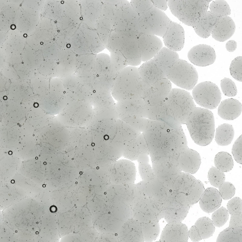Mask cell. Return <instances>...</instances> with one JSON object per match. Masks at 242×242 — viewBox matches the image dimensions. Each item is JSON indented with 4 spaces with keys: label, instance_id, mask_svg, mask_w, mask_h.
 Listing matches in <instances>:
<instances>
[{
    "label": "cell",
    "instance_id": "cell-27",
    "mask_svg": "<svg viewBox=\"0 0 242 242\" xmlns=\"http://www.w3.org/2000/svg\"><path fill=\"white\" fill-rule=\"evenodd\" d=\"M188 230L182 222L168 223L162 230L160 242H187Z\"/></svg>",
    "mask_w": 242,
    "mask_h": 242
},
{
    "label": "cell",
    "instance_id": "cell-6",
    "mask_svg": "<svg viewBox=\"0 0 242 242\" xmlns=\"http://www.w3.org/2000/svg\"><path fill=\"white\" fill-rule=\"evenodd\" d=\"M118 72L113 65L110 56L96 54L91 87L93 91H111Z\"/></svg>",
    "mask_w": 242,
    "mask_h": 242
},
{
    "label": "cell",
    "instance_id": "cell-22",
    "mask_svg": "<svg viewBox=\"0 0 242 242\" xmlns=\"http://www.w3.org/2000/svg\"><path fill=\"white\" fill-rule=\"evenodd\" d=\"M64 80L67 103L76 101L90 102L92 93L74 74L66 76Z\"/></svg>",
    "mask_w": 242,
    "mask_h": 242
},
{
    "label": "cell",
    "instance_id": "cell-41",
    "mask_svg": "<svg viewBox=\"0 0 242 242\" xmlns=\"http://www.w3.org/2000/svg\"><path fill=\"white\" fill-rule=\"evenodd\" d=\"M167 114V107L164 101L154 105H149L146 104L142 117L161 121Z\"/></svg>",
    "mask_w": 242,
    "mask_h": 242
},
{
    "label": "cell",
    "instance_id": "cell-20",
    "mask_svg": "<svg viewBox=\"0 0 242 242\" xmlns=\"http://www.w3.org/2000/svg\"><path fill=\"white\" fill-rule=\"evenodd\" d=\"M96 54H76V68L74 74L92 93L91 87Z\"/></svg>",
    "mask_w": 242,
    "mask_h": 242
},
{
    "label": "cell",
    "instance_id": "cell-51",
    "mask_svg": "<svg viewBox=\"0 0 242 242\" xmlns=\"http://www.w3.org/2000/svg\"><path fill=\"white\" fill-rule=\"evenodd\" d=\"M221 87L224 94L229 97L235 96L237 93L236 86L234 81L228 78H224L221 81Z\"/></svg>",
    "mask_w": 242,
    "mask_h": 242
},
{
    "label": "cell",
    "instance_id": "cell-59",
    "mask_svg": "<svg viewBox=\"0 0 242 242\" xmlns=\"http://www.w3.org/2000/svg\"><path fill=\"white\" fill-rule=\"evenodd\" d=\"M237 46V43L235 41L230 40L226 43L225 47L227 51L233 52L236 50Z\"/></svg>",
    "mask_w": 242,
    "mask_h": 242
},
{
    "label": "cell",
    "instance_id": "cell-53",
    "mask_svg": "<svg viewBox=\"0 0 242 242\" xmlns=\"http://www.w3.org/2000/svg\"><path fill=\"white\" fill-rule=\"evenodd\" d=\"M218 188V191L221 197L224 200L231 199L235 195V188L230 182H224Z\"/></svg>",
    "mask_w": 242,
    "mask_h": 242
},
{
    "label": "cell",
    "instance_id": "cell-9",
    "mask_svg": "<svg viewBox=\"0 0 242 242\" xmlns=\"http://www.w3.org/2000/svg\"><path fill=\"white\" fill-rule=\"evenodd\" d=\"M211 0H167L172 14L185 25L193 27L202 14L206 12Z\"/></svg>",
    "mask_w": 242,
    "mask_h": 242
},
{
    "label": "cell",
    "instance_id": "cell-4",
    "mask_svg": "<svg viewBox=\"0 0 242 242\" xmlns=\"http://www.w3.org/2000/svg\"><path fill=\"white\" fill-rule=\"evenodd\" d=\"M186 124L195 143L205 146L211 142L214 136L215 122L213 114L210 110L196 107L189 116Z\"/></svg>",
    "mask_w": 242,
    "mask_h": 242
},
{
    "label": "cell",
    "instance_id": "cell-18",
    "mask_svg": "<svg viewBox=\"0 0 242 242\" xmlns=\"http://www.w3.org/2000/svg\"><path fill=\"white\" fill-rule=\"evenodd\" d=\"M170 191L165 184L155 177L148 182L142 180L135 184L133 194L134 196L144 195L152 197L162 204Z\"/></svg>",
    "mask_w": 242,
    "mask_h": 242
},
{
    "label": "cell",
    "instance_id": "cell-48",
    "mask_svg": "<svg viewBox=\"0 0 242 242\" xmlns=\"http://www.w3.org/2000/svg\"><path fill=\"white\" fill-rule=\"evenodd\" d=\"M213 212L211 216L212 221L215 226L222 227L228 220L229 213L228 210L225 207H221Z\"/></svg>",
    "mask_w": 242,
    "mask_h": 242
},
{
    "label": "cell",
    "instance_id": "cell-57",
    "mask_svg": "<svg viewBox=\"0 0 242 242\" xmlns=\"http://www.w3.org/2000/svg\"><path fill=\"white\" fill-rule=\"evenodd\" d=\"M188 235L192 241H199L202 239L195 225L192 226L190 228L188 231Z\"/></svg>",
    "mask_w": 242,
    "mask_h": 242
},
{
    "label": "cell",
    "instance_id": "cell-7",
    "mask_svg": "<svg viewBox=\"0 0 242 242\" xmlns=\"http://www.w3.org/2000/svg\"><path fill=\"white\" fill-rule=\"evenodd\" d=\"M72 51L76 54H96L105 48L96 30L81 22L72 35Z\"/></svg>",
    "mask_w": 242,
    "mask_h": 242
},
{
    "label": "cell",
    "instance_id": "cell-16",
    "mask_svg": "<svg viewBox=\"0 0 242 242\" xmlns=\"http://www.w3.org/2000/svg\"><path fill=\"white\" fill-rule=\"evenodd\" d=\"M114 100L111 91L93 92L90 102L93 109V116L114 119H119Z\"/></svg>",
    "mask_w": 242,
    "mask_h": 242
},
{
    "label": "cell",
    "instance_id": "cell-24",
    "mask_svg": "<svg viewBox=\"0 0 242 242\" xmlns=\"http://www.w3.org/2000/svg\"><path fill=\"white\" fill-rule=\"evenodd\" d=\"M79 2L81 22L87 27L95 30L97 22L101 16V1L80 0Z\"/></svg>",
    "mask_w": 242,
    "mask_h": 242
},
{
    "label": "cell",
    "instance_id": "cell-15",
    "mask_svg": "<svg viewBox=\"0 0 242 242\" xmlns=\"http://www.w3.org/2000/svg\"><path fill=\"white\" fill-rule=\"evenodd\" d=\"M152 161V168L155 177L170 185L182 171L178 165L177 159L170 157L157 158Z\"/></svg>",
    "mask_w": 242,
    "mask_h": 242
},
{
    "label": "cell",
    "instance_id": "cell-29",
    "mask_svg": "<svg viewBox=\"0 0 242 242\" xmlns=\"http://www.w3.org/2000/svg\"><path fill=\"white\" fill-rule=\"evenodd\" d=\"M177 161L178 166L182 171L193 174L199 169L201 159L198 152L187 148L179 155Z\"/></svg>",
    "mask_w": 242,
    "mask_h": 242
},
{
    "label": "cell",
    "instance_id": "cell-26",
    "mask_svg": "<svg viewBox=\"0 0 242 242\" xmlns=\"http://www.w3.org/2000/svg\"><path fill=\"white\" fill-rule=\"evenodd\" d=\"M162 37L166 47L172 51H179L183 47L184 30L182 26L177 23L171 20Z\"/></svg>",
    "mask_w": 242,
    "mask_h": 242
},
{
    "label": "cell",
    "instance_id": "cell-21",
    "mask_svg": "<svg viewBox=\"0 0 242 242\" xmlns=\"http://www.w3.org/2000/svg\"><path fill=\"white\" fill-rule=\"evenodd\" d=\"M172 89L171 82L167 78L162 79L148 85L142 98L147 105H156L165 100Z\"/></svg>",
    "mask_w": 242,
    "mask_h": 242
},
{
    "label": "cell",
    "instance_id": "cell-33",
    "mask_svg": "<svg viewBox=\"0 0 242 242\" xmlns=\"http://www.w3.org/2000/svg\"><path fill=\"white\" fill-rule=\"evenodd\" d=\"M199 201L201 209L204 212L210 213L213 212L220 207L222 198L217 189L209 187L204 189Z\"/></svg>",
    "mask_w": 242,
    "mask_h": 242
},
{
    "label": "cell",
    "instance_id": "cell-54",
    "mask_svg": "<svg viewBox=\"0 0 242 242\" xmlns=\"http://www.w3.org/2000/svg\"><path fill=\"white\" fill-rule=\"evenodd\" d=\"M130 2L139 15L146 12L154 6L152 0H131Z\"/></svg>",
    "mask_w": 242,
    "mask_h": 242
},
{
    "label": "cell",
    "instance_id": "cell-36",
    "mask_svg": "<svg viewBox=\"0 0 242 242\" xmlns=\"http://www.w3.org/2000/svg\"><path fill=\"white\" fill-rule=\"evenodd\" d=\"M120 236L123 241L144 242L141 224L132 218L125 223Z\"/></svg>",
    "mask_w": 242,
    "mask_h": 242
},
{
    "label": "cell",
    "instance_id": "cell-34",
    "mask_svg": "<svg viewBox=\"0 0 242 242\" xmlns=\"http://www.w3.org/2000/svg\"><path fill=\"white\" fill-rule=\"evenodd\" d=\"M123 121L129 124L135 129L142 133L164 128L168 126L163 122L139 116H131L123 119Z\"/></svg>",
    "mask_w": 242,
    "mask_h": 242
},
{
    "label": "cell",
    "instance_id": "cell-11",
    "mask_svg": "<svg viewBox=\"0 0 242 242\" xmlns=\"http://www.w3.org/2000/svg\"><path fill=\"white\" fill-rule=\"evenodd\" d=\"M171 20L163 11L154 6L139 15V31L163 37Z\"/></svg>",
    "mask_w": 242,
    "mask_h": 242
},
{
    "label": "cell",
    "instance_id": "cell-50",
    "mask_svg": "<svg viewBox=\"0 0 242 242\" xmlns=\"http://www.w3.org/2000/svg\"><path fill=\"white\" fill-rule=\"evenodd\" d=\"M110 57L113 65L118 72L128 66L126 58L119 51L110 52Z\"/></svg>",
    "mask_w": 242,
    "mask_h": 242
},
{
    "label": "cell",
    "instance_id": "cell-38",
    "mask_svg": "<svg viewBox=\"0 0 242 242\" xmlns=\"http://www.w3.org/2000/svg\"><path fill=\"white\" fill-rule=\"evenodd\" d=\"M179 59V55L176 52L163 47L151 59L165 74L167 70Z\"/></svg>",
    "mask_w": 242,
    "mask_h": 242
},
{
    "label": "cell",
    "instance_id": "cell-45",
    "mask_svg": "<svg viewBox=\"0 0 242 242\" xmlns=\"http://www.w3.org/2000/svg\"><path fill=\"white\" fill-rule=\"evenodd\" d=\"M214 162L215 167L224 172L231 170L234 165L231 155L226 152L218 153L215 156Z\"/></svg>",
    "mask_w": 242,
    "mask_h": 242
},
{
    "label": "cell",
    "instance_id": "cell-56",
    "mask_svg": "<svg viewBox=\"0 0 242 242\" xmlns=\"http://www.w3.org/2000/svg\"><path fill=\"white\" fill-rule=\"evenodd\" d=\"M242 136L241 135L234 143L232 152L235 160L238 163L242 164Z\"/></svg>",
    "mask_w": 242,
    "mask_h": 242
},
{
    "label": "cell",
    "instance_id": "cell-42",
    "mask_svg": "<svg viewBox=\"0 0 242 242\" xmlns=\"http://www.w3.org/2000/svg\"><path fill=\"white\" fill-rule=\"evenodd\" d=\"M95 30L106 47L110 35L113 30L111 21L101 16L97 22Z\"/></svg>",
    "mask_w": 242,
    "mask_h": 242
},
{
    "label": "cell",
    "instance_id": "cell-28",
    "mask_svg": "<svg viewBox=\"0 0 242 242\" xmlns=\"http://www.w3.org/2000/svg\"><path fill=\"white\" fill-rule=\"evenodd\" d=\"M146 104L142 98L117 101L116 107L119 119L123 120L131 116L142 117Z\"/></svg>",
    "mask_w": 242,
    "mask_h": 242
},
{
    "label": "cell",
    "instance_id": "cell-3",
    "mask_svg": "<svg viewBox=\"0 0 242 242\" xmlns=\"http://www.w3.org/2000/svg\"><path fill=\"white\" fill-rule=\"evenodd\" d=\"M148 85L142 80L138 68L128 66L118 72L111 92L116 101L136 100L142 98Z\"/></svg>",
    "mask_w": 242,
    "mask_h": 242
},
{
    "label": "cell",
    "instance_id": "cell-10",
    "mask_svg": "<svg viewBox=\"0 0 242 242\" xmlns=\"http://www.w3.org/2000/svg\"><path fill=\"white\" fill-rule=\"evenodd\" d=\"M231 215L229 226L221 232L216 242H242V201L238 197L231 199L227 204Z\"/></svg>",
    "mask_w": 242,
    "mask_h": 242
},
{
    "label": "cell",
    "instance_id": "cell-35",
    "mask_svg": "<svg viewBox=\"0 0 242 242\" xmlns=\"http://www.w3.org/2000/svg\"><path fill=\"white\" fill-rule=\"evenodd\" d=\"M241 112V104L238 100L233 98L222 101L217 110L218 115L222 119L228 120L235 119L240 116Z\"/></svg>",
    "mask_w": 242,
    "mask_h": 242
},
{
    "label": "cell",
    "instance_id": "cell-39",
    "mask_svg": "<svg viewBox=\"0 0 242 242\" xmlns=\"http://www.w3.org/2000/svg\"><path fill=\"white\" fill-rule=\"evenodd\" d=\"M196 179L191 174L182 172L170 185L169 188L172 191L188 192Z\"/></svg>",
    "mask_w": 242,
    "mask_h": 242
},
{
    "label": "cell",
    "instance_id": "cell-1",
    "mask_svg": "<svg viewBox=\"0 0 242 242\" xmlns=\"http://www.w3.org/2000/svg\"><path fill=\"white\" fill-rule=\"evenodd\" d=\"M152 161L163 157L176 159L188 148L186 136L182 127H167L143 132Z\"/></svg>",
    "mask_w": 242,
    "mask_h": 242
},
{
    "label": "cell",
    "instance_id": "cell-52",
    "mask_svg": "<svg viewBox=\"0 0 242 242\" xmlns=\"http://www.w3.org/2000/svg\"><path fill=\"white\" fill-rule=\"evenodd\" d=\"M242 57L238 56L232 61L230 67L231 76L237 81L241 82L242 81Z\"/></svg>",
    "mask_w": 242,
    "mask_h": 242
},
{
    "label": "cell",
    "instance_id": "cell-60",
    "mask_svg": "<svg viewBox=\"0 0 242 242\" xmlns=\"http://www.w3.org/2000/svg\"><path fill=\"white\" fill-rule=\"evenodd\" d=\"M148 154V153H146L140 154L136 159L139 163H149Z\"/></svg>",
    "mask_w": 242,
    "mask_h": 242
},
{
    "label": "cell",
    "instance_id": "cell-2",
    "mask_svg": "<svg viewBox=\"0 0 242 242\" xmlns=\"http://www.w3.org/2000/svg\"><path fill=\"white\" fill-rule=\"evenodd\" d=\"M167 114L162 122L174 129L182 127L196 107L193 99L188 91L173 88L165 100Z\"/></svg>",
    "mask_w": 242,
    "mask_h": 242
},
{
    "label": "cell",
    "instance_id": "cell-17",
    "mask_svg": "<svg viewBox=\"0 0 242 242\" xmlns=\"http://www.w3.org/2000/svg\"><path fill=\"white\" fill-rule=\"evenodd\" d=\"M118 32L120 34L119 51L126 58L128 66L136 67L139 65L142 60L138 38L141 33L137 32Z\"/></svg>",
    "mask_w": 242,
    "mask_h": 242
},
{
    "label": "cell",
    "instance_id": "cell-55",
    "mask_svg": "<svg viewBox=\"0 0 242 242\" xmlns=\"http://www.w3.org/2000/svg\"><path fill=\"white\" fill-rule=\"evenodd\" d=\"M138 170L142 181L148 182L155 177L152 167L149 163H139Z\"/></svg>",
    "mask_w": 242,
    "mask_h": 242
},
{
    "label": "cell",
    "instance_id": "cell-37",
    "mask_svg": "<svg viewBox=\"0 0 242 242\" xmlns=\"http://www.w3.org/2000/svg\"><path fill=\"white\" fill-rule=\"evenodd\" d=\"M145 153L149 154L146 142L142 132L129 141L124 150L125 157L131 160H136L140 154Z\"/></svg>",
    "mask_w": 242,
    "mask_h": 242
},
{
    "label": "cell",
    "instance_id": "cell-14",
    "mask_svg": "<svg viewBox=\"0 0 242 242\" xmlns=\"http://www.w3.org/2000/svg\"><path fill=\"white\" fill-rule=\"evenodd\" d=\"M192 96L198 105L207 109L216 108L221 98L218 87L210 81L201 82L195 86L193 89Z\"/></svg>",
    "mask_w": 242,
    "mask_h": 242
},
{
    "label": "cell",
    "instance_id": "cell-43",
    "mask_svg": "<svg viewBox=\"0 0 242 242\" xmlns=\"http://www.w3.org/2000/svg\"><path fill=\"white\" fill-rule=\"evenodd\" d=\"M195 225L202 239L210 237L215 231V226L212 220L207 217H204L198 218L195 222Z\"/></svg>",
    "mask_w": 242,
    "mask_h": 242
},
{
    "label": "cell",
    "instance_id": "cell-5",
    "mask_svg": "<svg viewBox=\"0 0 242 242\" xmlns=\"http://www.w3.org/2000/svg\"><path fill=\"white\" fill-rule=\"evenodd\" d=\"M190 193L171 190L162 204L163 218L167 223L182 222L185 218L194 204Z\"/></svg>",
    "mask_w": 242,
    "mask_h": 242
},
{
    "label": "cell",
    "instance_id": "cell-58",
    "mask_svg": "<svg viewBox=\"0 0 242 242\" xmlns=\"http://www.w3.org/2000/svg\"><path fill=\"white\" fill-rule=\"evenodd\" d=\"M154 6L162 11H165L168 8L167 0H152Z\"/></svg>",
    "mask_w": 242,
    "mask_h": 242
},
{
    "label": "cell",
    "instance_id": "cell-12",
    "mask_svg": "<svg viewBox=\"0 0 242 242\" xmlns=\"http://www.w3.org/2000/svg\"><path fill=\"white\" fill-rule=\"evenodd\" d=\"M165 75L171 82L188 90L193 88L198 79L195 68L186 61L180 59L167 70Z\"/></svg>",
    "mask_w": 242,
    "mask_h": 242
},
{
    "label": "cell",
    "instance_id": "cell-30",
    "mask_svg": "<svg viewBox=\"0 0 242 242\" xmlns=\"http://www.w3.org/2000/svg\"><path fill=\"white\" fill-rule=\"evenodd\" d=\"M220 17L210 11H207L198 18L192 27L200 37L207 38L211 35Z\"/></svg>",
    "mask_w": 242,
    "mask_h": 242
},
{
    "label": "cell",
    "instance_id": "cell-31",
    "mask_svg": "<svg viewBox=\"0 0 242 242\" xmlns=\"http://www.w3.org/2000/svg\"><path fill=\"white\" fill-rule=\"evenodd\" d=\"M235 29V23L231 17L228 16H221L211 34L216 41L224 42L233 35Z\"/></svg>",
    "mask_w": 242,
    "mask_h": 242
},
{
    "label": "cell",
    "instance_id": "cell-25",
    "mask_svg": "<svg viewBox=\"0 0 242 242\" xmlns=\"http://www.w3.org/2000/svg\"><path fill=\"white\" fill-rule=\"evenodd\" d=\"M188 57L194 64L205 67L214 62L216 54L214 48L205 44L196 45L191 48L188 53Z\"/></svg>",
    "mask_w": 242,
    "mask_h": 242
},
{
    "label": "cell",
    "instance_id": "cell-46",
    "mask_svg": "<svg viewBox=\"0 0 242 242\" xmlns=\"http://www.w3.org/2000/svg\"><path fill=\"white\" fill-rule=\"evenodd\" d=\"M210 11L221 16H228L231 14V9L227 2L225 0L213 1L209 6Z\"/></svg>",
    "mask_w": 242,
    "mask_h": 242
},
{
    "label": "cell",
    "instance_id": "cell-44",
    "mask_svg": "<svg viewBox=\"0 0 242 242\" xmlns=\"http://www.w3.org/2000/svg\"><path fill=\"white\" fill-rule=\"evenodd\" d=\"M144 242H150L155 240L160 232L159 222L141 223Z\"/></svg>",
    "mask_w": 242,
    "mask_h": 242
},
{
    "label": "cell",
    "instance_id": "cell-23",
    "mask_svg": "<svg viewBox=\"0 0 242 242\" xmlns=\"http://www.w3.org/2000/svg\"><path fill=\"white\" fill-rule=\"evenodd\" d=\"M138 43L142 61L152 59L163 47L161 40L157 36L141 33Z\"/></svg>",
    "mask_w": 242,
    "mask_h": 242
},
{
    "label": "cell",
    "instance_id": "cell-8",
    "mask_svg": "<svg viewBox=\"0 0 242 242\" xmlns=\"http://www.w3.org/2000/svg\"><path fill=\"white\" fill-rule=\"evenodd\" d=\"M130 208L131 218L140 223L159 222L163 218L162 204L148 196H134Z\"/></svg>",
    "mask_w": 242,
    "mask_h": 242
},
{
    "label": "cell",
    "instance_id": "cell-19",
    "mask_svg": "<svg viewBox=\"0 0 242 242\" xmlns=\"http://www.w3.org/2000/svg\"><path fill=\"white\" fill-rule=\"evenodd\" d=\"M64 113L70 122L75 125L90 122L93 116L92 104L90 102L87 101H76L67 103Z\"/></svg>",
    "mask_w": 242,
    "mask_h": 242
},
{
    "label": "cell",
    "instance_id": "cell-13",
    "mask_svg": "<svg viewBox=\"0 0 242 242\" xmlns=\"http://www.w3.org/2000/svg\"><path fill=\"white\" fill-rule=\"evenodd\" d=\"M139 17L130 2L120 0L111 20L112 29L119 32H139Z\"/></svg>",
    "mask_w": 242,
    "mask_h": 242
},
{
    "label": "cell",
    "instance_id": "cell-32",
    "mask_svg": "<svg viewBox=\"0 0 242 242\" xmlns=\"http://www.w3.org/2000/svg\"><path fill=\"white\" fill-rule=\"evenodd\" d=\"M138 69L142 80L148 85L166 78L164 72L152 59L145 62Z\"/></svg>",
    "mask_w": 242,
    "mask_h": 242
},
{
    "label": "cell",
    "instance_id": "cell-49",
    "mask_svg": "<svg viewBox=\"0 0 242 242\" xmlns=\"http://www.w3.org/2000/svg\"><path fill=\"white\" fill-rule=\"evenodd\" d=\"M119 1L120 0L101 1V16L111 21Z\"/></svg>",
    "mask_w": 242,
    "mask_h": 242
},
{
    "label": "cell",
    "instance_id": "cell-47",
    "mask_svg": "<svg viewBox=\"0 0 242 242\" xmlns=\"http://www.w3.org/2000/svg\"><path fill=\"white\" fill-rule=\"evenodd\" d=\"M208 177L210 184L217 188L224 182L225 178L224 172L215 167H212L210 169Z\"/></svg>",
    "mask_w": 242,
    "mask_h": 242
},
{
    "label": "cell",
    "instance_id": "cell-40",
    "mask_svg": "<svg viewBox=\"0 0 242 242\" xmlns=\"http://www.w3.org/2000/svg\"><path fill=\"white\" fill-rule=\"evenodd\" d=\"M234 134V130L231 125L228 123L222 124L216 129L215 135V141L219 146H227L232 141Z\"/></svg>",
    "mask_w": 242,
    "mask_h": 242
}]
</instances>
